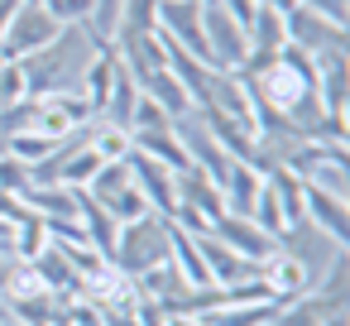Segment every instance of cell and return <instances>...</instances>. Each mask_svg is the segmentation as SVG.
I'll return each mask as SVG.
<instances>
[{
  "instance_id": "cell-1",
  "label": "cell",
  "mask_w": 350,
  "mask_h": 326,
  "mask_svg": "<svg viewBox=\"0 0 350 326\" xmlns=\"http://www.w3.org/2000/svg\"><path fill=\"white\" fill-rule=\"evenodd\" d=\"M111 49L92 34V25H63L58 39L29 58H20V72H25V96H53V92H68V96H82V77L92 68V58Z\"/></svg>"
},
{
  "instance_id": "cell-2",
  "label": "cell",
  "mask_w": 350,
  "mask_h": 326,
  "mask_svg": "<svg viewBox=\"0 0 350 326\" xmlns=\"http://www.w3.org/2000/svg\"><path fill=\"white\" fill-rule=\"evenodd\" d=\"M168 249H173V221H163L159 211H144V216H135V221H125L116 230L111 264L125 278H139V273L168 264Z\"/></svg>"
},
{
  "instance_id": "cell-3",
  "label": "cell",
  "mask_w": 350,
  "mask_h": 326,
  "mask_svg": "<svg viewBox=\"0 0 350 326\" xmlns=\"http://www.w3.org/2000/svg\"><path fill=\"white\" fill-rule=\"evenodd\" d=\"M58 29L63 25L44 10V0H20L15 15H10V25H5V39H0V63H20V58L49 49L58 39Z\"/></svg>"
},
{
  "instance_id": "cell-4",
  "label": "cell",
  "mask_w": 350,
  "mask_h": 326,
  "mask_svg": "<svg viewBox=\"0 0 350 326\" xmlns=\"http://www.w3.org/2000/svg\"><path fill=\"white\" fill-rule=\"evenodd\" d=\"M202 39H206V53H211L216 72H240L245 68V58H250L245 29L221 0H202Z\"/></svg>"
},
{
  "instance_id": "cell-5",
  "label": "cell",
  "mask_w": 350,
  "mask_h": 326,
  "mask_svg": "<svg viewBox=\"0 0 350 326\" xmlns=\"http://www.w3.org/2000/svg\"><path fill=\"white\" fill-rule=\"evenodd\" d=\"M278 249H283L288 259H297V264L307 269V278H312V283H317V278H321V273L345 254V245H340V240H331L326 230H317L307 216L278 230Z\"/></svg>"
},
{
  "instance_id": "cell-6",
  "label": "cell",
  "mask_w": 350,
  "mask_h": 326,
  "mask_svg": "<svg viewBox=\"0 0 350 326\" xmlns=\"http://www.w3.org/2000/svg\"><path fill=\"white\" fill-rule=\"evenodd\" d=\"M87 192L125 226V221H135V216H144L149 211V202L139 197V187H135V178H130V163L120 159V163H101L96 168V178L87 182Z\"/></svg>"
},
{
  "instance_id": "cell-7",
  "label": "cell",
  "mask_w": 350,
  "mask_h": 326,
  "mask_svg": "<svg viewBox=\"0 0 350 326\" xmlns=\"http://www.w3.org/2000/svg\"><path fill=\"white\" fill-rule=\"evenodd\" d=\"M283 29H288V49H302L307 58H321V53H345V49H350L345 25L321 20V15H312L307 5L288 10V15H283Z\"/></svg>"
},
{
  "instance_id": "cell-8",
  "label": "cell",
  "mask_w": 350,
  "mask_h": 326,
  "mask_svg": "<svg viewBox=\"0 0 350 326\" xmlns=\"http://www.w3.org/2000/svg\"><path fill=\"white\" fill-rule=\"evenodd\" d=\"M159 34L211 68L206 39H202V0H159Z\"/></svg>"
},
{
  "instance_id": "cell-9",
  "label": "cell",
  "mask_w": 350,
  "mask_h": 326,
  "mask_svg": "<svg viewBox=\"0 0 350 326\" xmlns=\"http://www.w3.org/2000/svg\"><path fill=\"white\" fill-rule=\"evenodd\" d=\"M125 163H130V178H135L139 197L149 202V211H159L163 221H173V211H178L173 168H168V163H159V159H149V154H139V149H130V154H125Z\"/></svg>"
},
{
  "instance_id": "cell-10",
  "label": "cell",
  "mask_w": 350,
  "mask_h": 326,
  "mask_svg": "<svg viewBox=\"0 0 350 326\" xmlns=\"http://www.w3.org/2000/svg\"><path fill=\"white\" fill-rule=\"evenodd\" d=\"M211 235H221L235 254H245V259H254V264H264V259L278 249V240H273L269 230H259L250 216H230V211H221V216L211 221Z\"/></svg>"
},
{
  "instance_id": "cell-11",
  "label": "cell",
  "mask_w": 350,
  "mask_h": 326,
  "mask_svg": "<svg viewBox=\"0 0 350 326\" xmlns=\"http://www.w3.org/2000/svg\"><path fill=\"white\" fill-rule=\"evenodd\" d=\"M202 111H216V116H226V120L254 130V96H250V87H245L240 72H216V77H211V96H206Z\"/></svg>"
},
{
  "instance_id": "cell-12",
  "label": "cell",
  "mask_w": 350,
  "mask_h": 326,
  "mask_svg": "<svg viewBox=\"0 0 350 326\" xmlns=\"http://www.w3.org/2000/svg\"><path fill=\"white\" fill-rule=\"evenodd\" d=\"M173 192H178V206H187V211H197V216H206V221H216V216L226 211L221 187H216L202 168H192V163L173 173Z\"/></svg>"
},
{
  "instance_id": "cell-13",
  "label": "cell",
  "mask_w": 350,
  "mask_h": 326,
  "mask_svg": "<svg viewBox=\"0 0 350 326\" xmlns=\"http://www.w3.org/2000/svg\"><path fill=\"white\" fill-rule=\"evenodd\" d=\"M39 221H77V206H82V187H68V182H29V192L20 197Z\"/></svg>"
},
{
  "instance_id": "cell-14",
  "label": "cell",
  "mask_w": 350,
  "mask_h": 326,
  "mask_svg": "<svg viewBox=\"0 0 350 326\" xmlns=\"http://www.w3.org/2000/svg\"><path fill=\"white\" fill-rule=\"evenodd\" d=\"M302 216H307L317 230H326L331 240L345 245V235H350V211H345V202H336V197H326V192H317V187L302 182Z\"/></svg>"
},
{
  "instance_id": "cell-15",
  "label": "cell",
  "mask_w": 350,
  "mask_h": 326,
  "mask_svg": "<svg viewBox=\"0 0 350 326\" xmlns=\"http://www.w3.org/2000/svg\"><path fill=\"white\" fill-rule=\"evenodd\" d=\"M34 269H39V278H44V288L49 293H58L63 302H72V297H82V278H77V269L68 264V254L58 249V245H44L34 259H29Z\"/></svg>"
},
{
  "instance_id": "cell-16",
  "label": "cell",
  "mask_w": 350,
  "mask_h": 326,
  "mask_svg": "<svg viewBox=\"0 0 350 326\" xmlns=\"http://www.w3.org/2000/svg\"><path fill=\"white\" fill-rule=\"evenodd\" d=\"M77 226H82V235H87V245L96 249V254H106L111 259V249H116V230H120V221L82 187V206H77Z\"/></svg>"
},
{
  "instance_id": "cell-17",
  "label": "cell",
  "mask_w": 350,
  "mask_h": 326,
  "mask_svg": "<svg viewBox=\"0 0 350 326\" xmlns=\"http://www.w3.org/2000/svg\"><path fill=\"white\" fill-rule=\"evenodd\" d=\"M130 149H139V154H149V159L168 163L173 173H178V168H187V154H183V144H178L173 125H159V130H130Z\"/></svg>"
},
{
  "instance_id": "cell-18",
  "label": "cell",
  "mask_w": 350,
  "mask_h": 326,
  "mask_svg": "<svg viewBox=\"0 0 350 326\" xmlns=\"http://www.w3.org/2000/svg\"><path fill=\"white\" fill-rule=\"evenodd\" d=\"M264 187V173H254L250 163H235L230 178L221 182V197H226V211L230 216H254V197Z\"/></svg>"
},
{
  "instance_id": "cell-19",
  "label": "cell",
  "mask_w": 350,
  "mask_h": 326,
  "mask_svg": "<svg viewBox=\"0 0 350 326\" xmlns=\"http://www.w3.org/2000/svg\"><path fill=\"white\" fill-rule=\"evenodd\" d=\"M139 92L149 96V101H159L163 111H168V120H178V116H187V111H197L192 101H187V92H183V82L163 68V72H154V77H144L139 82Z\"/></svg>"
},
{
  "instance_id": "cell-20",
  "label": "cell",
  "mask_w": 350,
  "mask_h": 326,
  "mask_svg": "<svg viewBox=\"0 0 350 326\" xmlns=\"http://www.w3.org/2000/svg\"><path fill=\"white\" fill-rule=\"evenodd\" d=\"M302 182H307V187H317V192H326V197H336V202H345V197H350L345 159H321V163H312V173H307Z\"/></svg>"
},
{
  "instance_id": "cell-21",
  "label": "cell",
  "mask_w": 350,
  "mask_h": 326,
  "mask_svg": "<svg viewBox=\"0 0 350 326\" xmlns=\"http://www.w3.org/2000/svg\"><path fill=\"white\" fill-rule=\"evenodd\" d=\"M92 154L101 159V163H120L125 154H130V130H120V125H92Z\"/></svg>"
},
{
  "instance_id": "cell-22",
  "label": "cell",
  "mask_w": 350,
  "mask_h": 326,
  "mask_svg": "<svg viewBox=\"0 0 350 326\" xmlns=\"http://www.w3.org/2000/svg\"><path fill=\"white\" fill-rule=\"evenodd\" d=\"M44 245H49V230H44V221H39V216L20 221V226H15V235H10V254H15V259H34Z\"/></svg>"
},
{
  "instance_id": "cell-23",
  "label": "cell",
  "mask_w": 350,
  "mask_h": 326,
  "mask_svg": "<svg viewBox=\"0 0 350 326\" xmlns=\"http://www.w3.org/2000/svg\"><path fill=\"white\" fill-rule=\"evenodd\" d=\"M10 154H15L20 163H39V159H49V154H53V139H44V135L25 130V135H10Z\"/></svg>"
},
{
  "instance_id": "cell-24",
  "label": "cell",
  "mask_w": 350,
  "mask_h": 326,
  "mask_svg": "<svg viewBox=\"0 0 350 326\" xmlns=\"http://www.w3.org/2000/svg\"><path fill=\"white\" fill-rule=\"evenodd\" d=\"M120 5H125V0H92V34H96L101 44H111V39H116Z\"/></svg>"
},
{
  "instance_id": "cell-25",
  "label": "cell",
  "mask_w": 350,
  "mask_h": 326,
  "mask_svg": "<svg viewBox=\"0 0 350 326\" xmlns=\"http://www.w3.org/2000/svg\"><path fill=\"white\" fill-rule=\"evenodd\" d=\"M0 192H10V197H25L29 192V163H20L15 154L0 159Z\"/></svg>"
},
{
  "instance_id": "cell-26",
  "label": "cell",
  "mask_w": 350,
  "mask_h": 326,
  "mask_svg": "<svg viewBox=\"0 0 350 326\" xmlns=\"http://www.w3.org/2000/svg\"><path fill=\"white\" fill-rule=\"evenodd\" d=\"M44 10L58 25H92V0H44Z\"/></svg>"
},
{
  "instance_id": "cell-27",
  "label": "cell",
  "mask_w": 350,
  "mask_h": 326,
  "mask_svg": "<svg viewBox=\"0 0 350 326\" xmlns=\"http://www.w3.org/2000/svg\"><path fill=\"white\" fill-rule=\"evenodd\" d=\"M25 96V72L20 63H0V106H15Z\"/></svg>"
},
{
  "instance_id": "cell-28",
  "label": "cell",
  "mask_w": 350,
  "mask_h": 326,
  "mask_svg": "<svg viewBox=\"0 0 350 326\" xmlns=\"http://www.w3.org/2000/svg\"><path fill=\"white\" fill-rule=\"evenodd\" d=\"M302 5H307L312 15L331 20V25H345V20H350V0H302Z\"/></svg>"
},
{
  "instance_id": "cell-29",
  "label": "cell",
  "mask_w": 350,
  "mask_h": 326,
  "mask_svg": "<svg viewBox=\"0 0 350 326\" xmlns=\"http://www.w3.org/2000/svg\"><path fill=\"white\" fill-rule=\"evenodd\" d=\"M221 5H226V10H230V15L240 20V29H250V20H254V10H259V5H254V0H221Z\"/></svg>"
},
{
  "instance_id": "cell-30",
  "label": "cell",
  "mask_w": 350,
  "mask_h": 326,
  "mask_svg": "<svg viewBox=\"0 0 350 326\" xmlns=\"http://www.w3.org/2000/svg\"><path fill=\"white\" fill-rule=\"evenodd\" d=\"M254 5H264V10H278V15H288V10H297L302 0H254Z\"/></svg>"
},
{
  "instance_id": "cell-31",
  "label": "cell",
  "mask_w": 350,
  "mask_h": 326,
  "mask_svg": "<svg viewBox=\"0 0 350 326\" xmlns=\"http://www.w3.org/2000/svg\"><path fill=\"white\" fill-rule=\"evenodd\" d=\"M10 269H15V254H0V297H5V283H10Z\"/></svg>"
},
{
  "instance_id": "cell-32",
  "label": "cell",
  "mask_w": 350,
  "mask_h": 326,
  "mask_svg": "<svg viewBox=\"0 0 350 326\" xmlns=\"http://www.w3.org/2000/svg\"><path fill=\"white\" fill-rule=\"evenodd\" d=\"M15 5H20V0H0V39H5V25H10V15H15Z\"/></svg>"
},
{
  "instance_id": "cell-33",
  "label": "cell",
  "mask_w": 350,
  "mask_h": 326,
  "mask_svg": "<svg viewBox=\"0 0 350 326\" xmlns=\"http://www.w3.org/2000/svg\"><path fill=\"white\" fill-rule=\"evenodd\" d=\"M163 326H202L197 316H163Z\"/></svg>"
},
{
  "instance_id": "cell-34",
  "label": "cell",
  "mask_w": 350,
  "mask_h": 326,
  "mask_svg": "<svg viewBox=\"0 0 350 326\" xmlns=\"http://www.w3.org/2000/svg\"><path fill=\"white\" fill-rule=\"evenodd\" d=\"M5 154H10V139H5V135H0V159H5Z\"/></svg>"
},
{
  "instance_id": "cell-35",
  "label": "cell",
  "mask_w": 350,
  "mask_h": 326,
  "mask_svg": "<svg viewBox=\"0 0 350 326\" xmlns=\"http://www.w3.org/2000/svg\"><path fill=\"white\" fill-rule=\"evenodd\" d=\"M0 326H15V321H0Z\"/></svg>"
},
{
  "instance_id": "cell-36",
  "label": "cell",
  "mask_w": 350,
  "mask_h": 326,
  "mask_svg": "<svg viewBox=\"0 0 350 326\" xmlns=\"http://www.w3.org/2000/svg\"><path fill=\"white\" fill-rule=\"evenodd\" d=\"M264 326H273V321H264Z\"/></svg>"
}]
</instances>
